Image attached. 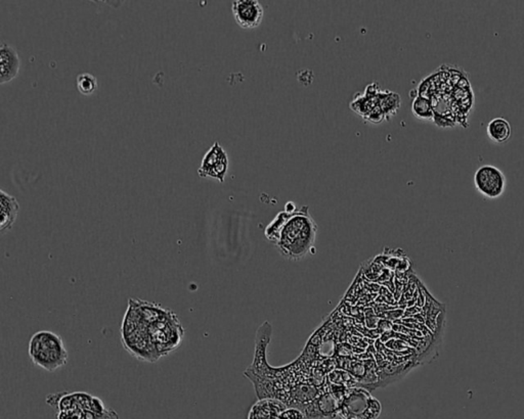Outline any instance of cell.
<instances>
[{"label": "cell", "instance_id": "obj_1", "mask_svg": "<svg viewBox=\"0 0 524 419\" xmlns=\"http://www.w3.org/2000/svg\"><path fill=\"white\" fill-rule=\"evenodd\" d=\"M137 303L147 321L150 339L160 357H165L176 350L185 337V329L177 315L157 303L139 299Z\"/></svg>", "mask_w": 524, "mask_h": 419}, {"label": "cell", "instance_id": "obj_20", "mask_svg": "<svg viewBox=\"0 0 524 419\" xmlns=\"http://www.w3.org/2000/svg\"><path fill=\"white\" fill-rule=\"evenodd\" d=\"M284 211H286V212H288V213H294L295 212V211H297V210H296V206H295V204L293 203V202H288V203L286 204L285 210Z\"/></svg>", "mask_w": 524, "mask_h": 419}, {"label": "cell", "instance_id": "obj_11", "mask_svg": "<svg viewBox=\"0 0 524 419\" xmlns=\"http://www.w3.org/2000/svg\"><path fill=\"white\" fill-rule=\"evenodd\" d=\"M287 407L277 399H262L252 406L248 419H282V414Z\"/></svg>", "mask_w": 524, "mask_h": 419}, {"label": "cell", "instance_id": "obj_14", "mask_svg": "<svg viewBox=\"0 0 524 419\" xmlns=\"http://www.w3.org/2000/svg\"><path fill=\"white\" fill-rule=\"evenodd\" d=\"M412 112L417 119L423 121H433L434 110L431 101L428 97L416 93L412 101Z\"/></svg>", "mask_w": 524, "mask_h": 419}, {"label": "cell", "instance_id": "obj_18", "mask_svg": "<svg viewBox=\"0 0 524 419\" xmlns=\"http://www.w3.org/2000/svg\"><path fill=\"white\" fill-rule=\"evenodd\" d=\"M282 419H306L304 411L299 408L287 407L281 416Z\"/></svg>", "mask_w": 524, "mask_h": 419}, {"label": "cell", "instance_id": "obj_9", "mask_svg": "<svg viewBox=\"0 0 524 419\" xmlns=\"http://www.w3.org/2000/svg\"><path fill=\"white\" fill-rule=\"evenodd\" d=\"M236 23L242 29H255L262 24L264 10L258 0H236L231 5Z\"/></svg>", "mask_w": 524, "mask_h": 419}, {"label": "cell", "instance_id": "obj_4", "mask_svg": "<svg viewBox=\"0 0 524 419\" xmlns=\"http://www.w3.org/2000/svg\"><path fill=\"white\" fill-rule=\"evenodd\" d=\"M400 95L381 91L377 83H371L364 93L354 97L350 108L367 122L379 124L392 118L400 110Z\"/></svg>", "mask_w": 524, "mask_h": 419}, {"label": "cell", "instance_id": "obj_17", "mask_svg": "<svg viewBox=\"0 0 524 419\" xmlns=\"http://www.w3.org/2000/svg\"><path fill=\"white\" fill-rule=\"evenodd\" d=\"M77 88L83 95H91L97 91L98 81L95 76L89 73H83L77 77Z\"/></svg>", "mask_w": 524, "mask_h": 419}, {"label": "cell", "instance_id": "obj_16", "mask_svg": "<svg viewBox=\"0 0 524 419\" xmlns=\"http://www.w3.org/2000/svg\"><path fill=\"white\" fill-rule=\"evenodd\" d=\"M291 214L292 213H288L286 212V211H283V212H280L279 214L277 215V217L271 221V224H269V226L266 227V229H265V237L269 239V241L275 243L277 237H279L280 231L282 230L284 224H285L286 221L289 219V217L291 216Z\"/></svg>", "mask_w": 524, "mask_h": 419}, {"label": "cell", "instance_id": "obj_13", "mask_svg": "<svg viewBox=\"0 0 524 419\" xmlns=\"http://www.w3.org/2000/svg\"><path fill=\"white\" fill-rule=\"evenodd\" d=\"M486 134L492 143L496 145H504L510 141L512 136V127L510 122L503 117H496L488 122L486 126Z\"/></svg>", "mask_w": 524, "mask_h": 419}, {"label": "cell", "instance_id": "obj_12", "mask_svg": "<svg viewBox=\"0 0 524 419\" xmlns=\"http://www.w3.org/2000/svg\"><path fill=\"white\" fill-rule=\"evenodd\" d=\"M0 205H1V219H0V231L2 233L10 230L18 218L20 204L18 200L8 195L4 191H0Z\"/></svg>", "mask_w": 524, "mask_h": 419}, {"label": "cell", "instance_id": "obj_8", "mask_svg": "<svg viewBox=\"0 0 524 419\" xmlns=\"http://www.w3.org/2000/svg\"><path fill=\"white\" fill-rule=\"evenodd\" d=\"M229 157L223 147L215 141L214 145L208 149L203 157L201 166L198 169V174L201 178L217 179L219 182H225V176L229 171Z\"/></svg>", "mask_w": 524, "mask_h": 419}, {"label": "cell", "instance_id": "obj_19", "mask_svg": "<svg viewBox=\"0 0 524 419\" xmlns=\"http://www.w3.org/2000/svg\"><path fill=\"white\" fill-rule=\"evenodd\" d=\"M56 419H82V411L79 409L62 410L56 414Z\"/></svg>", "mask_w": 524, "mask_h": 419}, {"label": "cell", "instance_id": "obj_7", "mask_svg": "<svg viewBox=\"0 0 524 419\" xmlns=\"http://www.w3.org/2000/svg\"><path fill=\"white\" fill-rule=\"evenodd\" d=\"M473 181L476 191L486 199H499L506 191V176L500 168L494 165L478 167L474 173Z\"/></svg>", "mask_w": 524, "mask_h": 419}, {"label": "cell", "instance_id": "obj_3", "mask_svg": "<svg viewBox=\"0 0 524 419\" xmlns=\"http://www.w3.org/2000/svg\"><path fill=\"white\" fill-rule=\"evenodd\" d=\"M121 341L126 351L137 360L156 362L161 359L150 339L147 321L139 311L137 299H129L121 326Z\"/></svg>", "mask_w": 524, "mask_h": 419}, {"label": "cell", "instance_id": "obj_2", "mask_svg": "<svg viewBox=\"0 0 524 419\" xmlns=\"http://www.w3.org/2000/svg\"><path fill=\"white\" fill-rule=\"evenodd\" d=\"M317 231V223L310 216L308 207L304 206L286 221L275 246L284 258L298 261L314 248Z\"/></svg>", "mask_w": 524, "mask_h": 419}, {"label": "cell", "instance_id": "obj_10", "mask_svg": "<svg viewBox=\"0 0 524 419\" xmlns=\"http://www.w3.org/2000/svg\"><path fill=\"white\" fill-rule=\"evenodd\" d=\"M21 58L12 45L3 43L0 47V83L5 84L18 77Z\"/></svg>", "mask_w": 524, "mask_h": 419}, {"label": "cell", "instance_id": "obj_6", "mask_svg": "<svg viewBox=\"0 0 524 419\" xmlns=\"http://www.w3.org/2000/svg\"><path fill=\"white\" fill-rule=\"evenodd\" d=\"M381 412V403L369 391L354 387L342 396L338 416L342 419H377Z\"/></svg>", "mask_w": 524, "mask_h": 419}, {"label": "cell", "instance_id": "obj_15", "mask_svg": "<svg viewBox=\"0 0 524 419\" xmlns=\"http://www.w3.org/2000/svg\"><path fill=\"white\" fill-rule=\"evenodd\" d=\"M329 377L330 385L337 389L348 390L350 387H358V381L354 379V375L350 374L348 371L333 370L328 375Z\"/></svg>", "mask_w": 524, "mask_h": 419}, {"label": "cell", "instance_id": "obj_5", "mask_svg": "<svg viewBox=\"0 0 524 419\" xmlns=\"http://www.w3.org/2000/svg\"><path fill=\"white\" fill-rule=\"evenodd\" d=\"M29 357L35 366L54 372L68 363L69 355L64 341L51 331H39L31 337Z\"/></svg>", "mask_w": 524, "mask_h": 419}]
</instances>
